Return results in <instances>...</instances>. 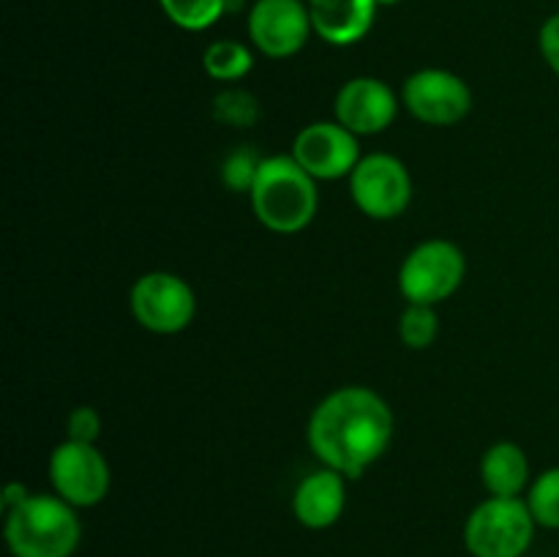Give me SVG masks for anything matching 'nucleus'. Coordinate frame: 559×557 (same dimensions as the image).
I'll return each instance as SVG.
<instances>
[{
  "label": "nucleus",
  "instance_id": "f257e3e1",
  "mask_svg": "<svg viewBox=\"0 0 559 557\" xmlns=\"http://www.w3.org/2000/svg\"><path fill=\"white\" fill-rule=\"evenodd\" d=\"M396 418L374 388L344 386L328 393L309 415L306 440L322 467L360 478L391 448Z\"/></svg>",
  "mask_w": 559,
  "mask_h": 557
},
{
  "label": "nucleus",
  "instance_id": "f03ea898",
  "mask_svg": "<svg viewBox=\"0 0 559 557\" xmlns=\"http://www.w3.org/2000/svg\"><path fill=\"white\" fill-rule=\"evenodd\" d=\"M257 222L278 235L309 227L320 208L317 180L293 156H265L249 191Z\"/></svg>",
  "mask_w": 559,
  "mask_h": 557
},
{
  "label": "nucleus",
  "instance_id": "7ed1b4c3",
  "mask_svg": "<svg viewBox=\"0 0 559 557\" xmlns=\"http://www.w3.org/2000/svg\"><path fill=\"white\" fill-rule=\"evenodd\" d=\"M5 546L14 557H71L80 546L76 508L58 495H27L3 522Z\"/></svg>",
  "mask_w": 559,
  "mask_h": 557
},
{
  "label": "nucleus",
  "instance_id": "20e7f679",
  "mask_svg": "<svg viewBox=\"0 0 559 557\" xmlns=\"http://www.w3.org/2000/svg\"><path fill=\"white\" fill-rule=\"evenodd\" d=\"M535 528L524 497H489L464 522V546L473 557H522Z\"/></svg>",
  "mask_w": 559,
  "mask_h": 557
},
{
  "label": "nucleus",
  "instance_id": "39448f33",
  "mask_svg": "<svg viewBox=\"0 0 559 557\" xmlns=\"http://www.w3.org/2000/svg\"><path fill=\"white\" fill-rule=\"evenodd\" d=\"M467 276L464 251L453 240L431 238L415 246L399 268V289L407 304L437 306L459 293Z\"/></svg>",
  "mask_w": 559,
  "mask_h": 557
},
{
  "label": "nucleus",
  "instance_id": "423d86ee",
  "mask_svg": "<svg viewBox=\"0 0 559 557\" xmlns=\"http://www.w3.org/2000/svg\"><path fill=\"white\" fill-rule=\"evenodd\" d=\"M134 320L145 331L173 336L186 331L197 317V295L186 278L169 271L142 273L129 293Z\"/></svg>",
  "mask_w": 559,
  "mask_h": 557
},
{
  "label": "nucleus",
  "instance_id": "0eeeda50",
  "mask_svg": "<svg viewBox=\"0 0 559 557\" xmlns=\"http://www.w3.org/2000/svg\"><path fill=\"white\" fill-rule=\"evenodd\" d=\"M349 194L364 216L391 222L413 202V175L393 153H371L349 175Z\"/></svg>",
  "mask_w": 559,
  "mask_h": 557
},
{
  "label": "nucleus",
  "instance_id": "6e6552de",
  "mask_svg": "<svg viewBox=\"0 0 559 557\" xmlns=\"http://www.w3.org/2000/svg\"><path fill=\"white\" fill-rule=\"evenodd\" d=\"M49 481L55 495L74 508H93L104 502L112 486V470L96 442L63 440L49 453Z\"/></svg>",
  "mask_w": 559,
  "mask_h": 557
},
{
  "label": "nucleus",
  "instance_id": "1a4fd4ad",
  "mask_svg": "<svg viewBox=\"0 0 559 557\" xmlns=\"http://www.w3.org/2000/svg\"><path fill=\"white\" fill-rule=\"evenodd\" d=\"M402 104L426 126H456L473 109V91L448 69H420L402 85Z\"/></svg>",
  "mask_w": 559,
  "mask_h": 557
},
{
  "label": "nucleus",
  "instance_id": "9d476101",
  "mask_svg": "<svg viewBox=\"0 0 559 557\" xmlns=\"http://www.w3.org/2000/svg\"><path fill=\"white\" fill-rule=\"evenodd\" d=\"M289 156L314 180L349 178L364 158L358 134H353L338 120H314V123L304 126L295 134Z\"/></svg>",
  "mask_w": 559,
  "mask_h": 557
},
{
  "label": "nucleus",
  "instance_id": "9b49d317",
  "mask_svg": "<svg viewBox=\"0 0 559 557\" xmlns=\"http://www.w3.org/2000/svg\"><path fill=\"white\" fill-rule=\"evenodd\" d=\"M311 27L304 0H257L249 11V38L265 58L284 60L306 47Z\"/></svg>",
  "mask_w": 559,
  "mask_h": 557
},
{
  "label": "nucleus",
  "instance_id": "f8f14e48",
  "mask_svg": "<svg viewBox=\"0 0 559 557\" xmlns=\"http://www.w3.org/2000/svg\"><path fill=\"white\" fill-rule=\"evenodd\" d=\"M399 104L402 96H396L388 82L377 76H353L338 87L333 112L338 123L347 126L353 134L371 137L382 134L396 120Z\"/></svg>",
  "mask_w": 559,
  "mask_h": 557
},
{
  "label": "nucleus",
  "instance_id": "ddd939ff",
  "mask_svg": "<svg viewBox=\"0 0 559 557\" xmlns=\"http://www.w3.org/2000/svg\"><path fill=\"white\" fill-rule=\"evenodd\" d=\"M347 508V478L331 467L306 475L293 495V513L306 530H328Z\"/></svg>",
  "mask_w": 559,
  "mask_h": 557
},
{
  "label": "nucleus",
  "instance_id": "4468645a",
  "mask_svg": "<svg viewBox=\"0 0 559 557\" xmlns=\"http://www.w3.org/2000/svg\"><path fill=\"white\" fill-rule=\"evenodd\" d=\"M311 27L322 42L349 47L369 36L377 20V0H309Z\"/></svg>",
  "mask_w": 559,
  "mask_h": 557
},
{
  "label": "nucleus",
  "instance_id": "2eb2a0df",
  "mask_svg": "<svg viewBox=\"0 0 559 557\" xmlns=\"http://www.w3.org/2000/svg\"><path fill=\"white\" fill-rule=\"evenodd\" d=\"M480 484L489 497H522L530 489V459L519 442L500 440L480 457Z\"/></svg>",
  "mask_w": 559,
  "mask_h": 557
},
{
  "label": "nucleus",
  "instance_id": "dca6fc26",
  "mask_svg": "<svg viewBox=\"0 0 559 557\" xmlns=\"http://www.w3.org/2000/svg\"><path fill=\"white\" fill-rule=\"evenodd\" d=\"M202 69L216 82H240L254 69V55L246 44L233 42V38H218V42L207 44L205 52H202Z\"/></svg>",
  "mask_w": 559,
  "mask_h": 557
},
{
  "label": "nucleus",
  "instance_id": "f3484780",
  "mask_svg": "<svg viewBox=\"0 0 559 557\" xmlns=\"http://www.w3.org/2000/svg\"><path fill=\"white\" fill-rule=\"evenodd\" d=\"M158 5L175 27L189 33L207 31L227 14L224 0H158Z\"/></svg>",
  "mask_w": 559,
  "mask_h": 557
},
{
  "label": "nucleus",
  "instance_id": "a211bd4d",
  "mask_svg": "<svg viewBox=\"0 0 559 557\" xmlns=\"http://www.w3.org/2000/svg\"><path fill=\"white\" fill-rule=\"evenodd\" d=\"M524 500H527V508L538 528L559 530V464L544 470L530 484Z\"/></svg>",
  "mask_w": 559,
  "mask_h": 557
},
{
  "label": "nucleus",
  "instance_id": "6ab92c4d",
  "mask_svg": "<svg viewBox=\"0 0 559 557\" xmlns=\"http://www.w3.org/2000/svg\"><path fill=\"white\" fill-rule=\"evenodd\" d=\"M437 333H440V317H437L435 306L407 304V309L399 317V336H402L404 347H431L437 342Z\"/></svg>",
  "mask_w": 559,
  "mask_h": 557
},
{
  "label": "nucleus",
  "instance_id": "aec40b11",
  "mask_svg": "<svg viewBox=\"0 0 559 557\" xmlns=\"http://www.w3.org/2000/svg\"><path fill=\"white\" fill-rule=\"evenodd\" d=\"M262 162L265 156H260V151H254L251 145H238L233 153H227L222 162V183L229 191H246L249 194L251 186H254L257 175H260Z\"/></svg>",
  "mask_w": 559,
  "mask_h": 557
},
{
  "label": "nucleus",
  "instance_id": "412c9836",
  "mask_svg": "<svg viewBox=\"0 0 559 557\" xmlns=\"http://www.w3.org/2000/svg\"><path fill=\"white\" fill-rule=\"evenodd\" d=\"M213 115L227 126L249 129V126H254L257 118H260V104H257V98L251 96L249 91L227 87V91H222L213 98Z\"/></svg>",
  "mask_w": 559,
  "mask_h": 557
},
{
  "label": "nucleus",
  "instance_id": "4be33fe9",
  "mask_svg": "<svg viewBox=\"0 0 559 557\" xmlns=\"http://www.w3.org/2000/svg\"><path fill=\"white\" fill-rule=\"evenodd\" d=\"M102 435V415L91 404L74 407L66 418V440L76 442H96Z\"/></svg>",
  "mask_w": 559,
  "mask_h": 557
},
{
  "label": "nucleus",
  "instance_id": "5701e85b",
  "mask_svg": "<svg viewBox=\"0 0 559 557\" xmlns=\"http://www.w3.org/2000/svg\"><path fill=\"white\" fill-rule=\"evenodd\" d=\"M538 49L540 55H544L546 66L559 76V11L540 25Z\"/></svg>",
  "mask_w": 559,
  "mask_h": 557
},
{
  "label": "nucleus",
  "instance_id": "b1692460",
  "mask_svg": "<svg viewBox=\"0 0 559 557\" xmlns=\"http://www.w3.org/2000/svg\"><path fill=\"white\" fill-rule=\"evenodd\" d=\"M27 495H31V491H27L25 484H20V481H11V484L3 489V500H0L3 502V513H9L11 508H16L20 502H25Z\"/></svg>",
  "mask_w": 559,
  "mask_h": 557
},
{
  "label": "nucleus",
  "instance_id": "393cba45",
  "mask_svg": "<svg viewBox=\"0 0 559 557\" xmlns=\"http://www.w3.org/2000/svg\"><path fill=\"white\" fill-rule=\"evenodd\" d=\"M380 5H393V3H402V0H377Z\"/></svg>",
  "mask_w": 559,
  "mask_h": 557
}]
</instances>
